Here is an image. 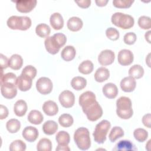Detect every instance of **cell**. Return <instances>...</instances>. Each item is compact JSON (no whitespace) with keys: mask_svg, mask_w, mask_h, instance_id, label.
<instances>
[{"mask_svg":"<svg viewBox=\"0 0 151 151\" xmlns=\"http://www.w3.org/2000/svg\"><path fill=\"white\" fill-rule=\"evenodd\" d=\"M79 104L88 120L91 122L97 120L103 115V109L92 91H87L82 93L79 97Z\"/></svg>","mask_w":151,"mask_h":151,"instance_id":"obj_1","label":"cell"},{"mask_svg":"<svg viewBox=\"0 0 151 151\" xmlns=\"http://www.w3.org/2000/svg\"><path fill=\"white\" fill-rule=\"evenodd\" d=\"M66 41V36L64 34L58 32L47 37L44 41V45L47 52L55 54L60 51L61 47L65 45Z\"/></svg>","mask_w":151,"mask_h":151,"instance_id":"obj_2","label":"cell"},{"mask_svg":"<svg viewBox=\"0 0 151 151\" xmlns=\"http://www.w3.org/2000/svg\"><path fill=\"white\" fill-rule=\"evenodd\" d=\"M132 101L125 96L119 97L116 101V113L122 119H129L133 114Z\"/></svg>","mask_w":151,"mask_h":151,"instance_id":"obj_3","label":"cell"},{"mask_svg":"<svg viewBox=\"0 0 151 151\" xmlns=\"http://www.w3.org/2000/svg\"><path fill=\"white\" fill-rule=\"evenodd\" d=\"M74 140L80 150H87L91 146L90 132L86 127H79L76 130L74 134Z\"/></svg>","mask_w":151,"mask_h":151,"instance_id":"obj_4","label":"cell"},{"mask_svg":"<svg viewBox=\"0 0 151 151\" xmlns=\"http://www.w3.org/2000/svg\"><path fill=\"white\" fill-rule=\"evenodd\" d=\"M8 27L12 29H19L25 31L31 25V19L26 16H11L6 22Z\"/></svg>","mask_w":151,"mask_h":151,"instance_id":"obj_5","label":"cell"},{"mask_svg":"<svg viewBox=\"0 0 151 151\" xmlns=\"http://www.w3.org/2000/svg\"><path fill=\"white\" fill-rule=\"evenodd\" d=\"M113 24L123 29L131 28L134 24V18L130 15L122 12H115L111 18Z\"/></svg>","mask_w":151,"mask_h":151,"instance_id":"obj_6","label":"cell"},{"mask_svg":"<svg viewBox=\"0 0 151 151\" xmlns=\"http://www.w3.org/2000/svg\"><path fill=\"white\" fill-rule=\"evenodd\" d=\"M110 127L111 124L108 120H103L99 123L93 133L94 141L99 144L103 143L106 140V136Z\"/></svg>","mask_w":151,"mask_h":151,"instance_id":"obj_7","label":"cell"},{"mask_svg":"<svg viewBox=\"0 0 151 151\" xmlns=\"http://www.w3.org/2000/svg\"><path fill=\"white\" fill-rule=\"evenodd\" d=\"M52 83L48 77H40L36 82V88L37 91L44 95L50 94L52 90Z\"/></svg>","mask_w":151,"mask_h":151,"instance_id":"obj_8","label":"cell"},{"mask_svg":"<svg viewBox=\"0 0 151 151\" xmlns=\"http://www.w3.org/2000/svg\"><path fill=\"white\" fill-rule=\"evenodd\" d=\"M61 106L65 108H70L73 106L75 102V96L73 92L69 90L62 91L58 97Z\"/></svg>","mask_w":151,"mask_h":151,"instance_id":"obj_9","label":"cell"},{"mask_svg":"<svg viewBox=\"0 0 151 151\" xmlns=\"http://www.w3.org/2000/svg\"><path fill=\"white\" fill-rule=\"evenodd\" d=\"M14 2L16 4V8L19 12L28 13L35 7L37 1L36 0H19L14 1Z\"/></svg>","mask_w":151,"mask_h":151,"instance_id":"obj_10","label":"cell"},{"mask_svg":"<svg viewBox=\"0 0 151 151\" xmlns=\"http://www.w3.org/2000/svg\"><path fill=\"white\" fill-rule=\"evenodd\" d=\"M17 84L8 83L1 84V92L3 97L8 99L14 98L17 94Z\"/></svg>","mask_w":151,"mask_h":151,"instance_id":"obj_11","label":"cell"},{"mask_svg":"<svg viewBox=\"0 0 151 151\" xmlns=\"http://www.w3.org/2000/svg\"><path fill=\"white\" fill-rule=\"evenodd\" d=\"M115 58L114 52L110 50H103L99 55V63L103 66L111 64Z\"/></svg>","mask_w":151,"mask_h":151,"instance_id":"obj_12","label":"cell"},{"mask_svg":"<svg viewBox=\"0 0 151 151\" xmlns=\"http://www.w3.org/2000/svg\"><path fill=\"white\" fill-rule=\"evenodd\" d=\"M117 59L118 62L120 65L123 66L129 65L133 61V54L129 50L123 49L119 52Z\"/></svg>","mask_w":151,"mask_h":151,"instance_id":"obj_13","label":"cell"},{"mask_svg":"<svg viewBox=\"0 0 151 151\" xmlns=\"http://www.w3.org/2000/svg\"><path fill=\"white\" fill-rule=\"evenodd\" d=\"M32 79L29 77L21 74L17 80V86L18 88L22 91H26L29 90L32 86Z\"/></svg>","mask_w":151,"mask_h":151,"instance_id":"obj_14","label":"cell"},{"mask_svg":"<svg viewBox=\"0 0 151 151\" xmlns=\"http://www.w3.org/2000/svg\"><path fill=\"white\" fill-rule=\"evenodd\" d=\"M38 130L33 126H27L22 131V135L23 137L29 142H33L36 140L38 137Z\"/></svg>","mask_w":151,"mask_h":151,"instance_id":"obj_15","label":"cell"},{"mask_svg":"<svg viewBox=\"0 0 151 151\" xmlns=\"http://www.w3.org/2000/svg\"><path fill=\"white\" fill-rule=\"evenodd\" d=\"M136 86V81L131 76L126 77L120 81V87L125 92L133 91Z\"/></svg>","mask_w":151,"mask_h":151,"instance_id":"obj_16","label":"cell"},{"mask_svg":"<svg viewBox=\"0 0 151 151\" xmlns=\"http://www.w3.org/2000/svg\"><path fill=\"white\" fill-rule=\"evenodd\" d=\"M42 110L45 114L52 116L57 114L58 111V107L55 102L52 100H48L44 103Z\"/></svg>","mask_w":151,"mask_h":151,"instance_id":"obj_17","label":"cell"},{"mask_svg":"<svg viewBox=\"0 0 151 151\" xmlns=\"http://www.w3.org/2000/svg\"><path fill=\"white\" fill-rule=\"evenodd\" d=\"M50 22L52 28L55 30L61 29L64 26L63 18L58 12H54L50 16Z\"/></svg>","mask_w":151,"mask_h":151,"instance_id":"obj_18","label":"cell"},{"mask_svg":"<svg viewBox=\"0 0 151 151\" xmlns=\"http://www.w3.org/2000/svg\"><path fill=\"white\" fill-rule=\"evenodd\" d=\"M103 93L107 98L114 99L118 94V88L114 84L109 83L103 87Z\"/></svg>","mask_w":151,"mask_h":151,"instance_id":"obj_19","label":"cell"},{"mask_svg":"<svg viewBox=\"0 0 151 151\" xmlns=\"http://www.w3.org/2000/svg\"><path fill=\"white\" fill-rule=\"evenodd\" d=\"M83 22L82 20L77 17H71L67 21V28L69 30L76 32L81 29L83 27Z\"/></svg>","mask_w":151,"mask_h":151,"instance_id":"obj_20","label":"cell"},{"mask_svg":"<svg viewBox=\"0 0 151 151\" xmlns=\"http://www.w3.org/2000/svg\"><path fill=\"white\" fill-rule=\"evenodd\" d=\"M113 150L118 151H131L136 150V148L130 140H120L116 144Z\"/></svg>","mask_w":151,"mask_h":151,"instance_id":"obj_21","label":"cell"},{"mask_svg":"<svg viewBox=\"0 0 151 151\" xmlns=\"http://www.w3.org/2000/svg\"><path fill=\"white\" fill-rule=\"evenodd\" d=\"M76 51L72 45H67L64 47L61 52V58L66 61H70L73 60L76 56Z\"/></svg>","mask_w":151,"mask_h":151,"instance_id":"obj_22","label":"cell"},{"mask_svg":"<svg viewBox=\"0 0 151 151\" xmlns=\"http://www.w3.org/2000/svg\"><path fill=\"white\" fill-rule=\"evenodd\" d=\"M28 106L27 103L23 100L17 101L14 106V111L15 115L18 117H22L25 114L27 111Z\"/></svg>","mask_w":151,"mask_h":151,"instance_id":"obj_23","label":"cell"},{"mask_svg":"<svg viewBox=\"0 0 151 151\" xmlns=\"http://www.w3.org/2000/svg\"><path fill=\"white\" fill-rule=\"evenodd\" d=\"M110 76L109 70L104 67L99 68L94 73V79L96 81L102 83L107 80Z\"/></svg>","mask_w":151,"mask_h":151,"instance_id":"obj_24","label":"cell"},{"mask_svg":"<svg viewBox=\"0 0 151 151\" xmlns=\"http://www.w3.org/2000/svg\"><path fill=\"white\" fill-rule=\"evenodd\" d=\"M43 120V115L40 111L37 110H31L28 115V120L34 124H40L42 122Z\"/></svg>","mask_w":151,"mask_h":151,"instance_id":"obj_25","label":"cell"},{"mask_svg":"<svg viewBox=\"0 0 151 151\" xmlns=\"http://www.w3.org/2000/svg\"><path fill=\"white\" fill-rule=\"evenodd\" d=\"M23 64V59L19 54H13L9 59V67L12 70L20 69Z\"/></svg>","mask_w":151,"mask_h":151,"instance_id":"obj_26","label":"cell"},{"mask_svg":"<svg viewBox=\"0 0 151 151\" xmlns=\"http://www.w3.org/2000/svg\"><path fill=\"white\" fill-rule=\"evenodd\" d=\"M58 129V124L54 120H48L42 125L43 132L47 135L54 134Z\"/></svg>","mask_w":151,"mask_h":151,"instance_id":"obj_27","label":"cell"},{"mask_svg":"<svg viewBox=\"0 0 151 151\" xmlns=\"http://www.w3.org/2000/svg\"><path fill=\"white\" fill-rule=\"evenodd\" d=\"M87 84V80L82 77L77 76L73 78L71 81V87L76 90H81L85 88Z\"/></svg>","mask_w":151,"mask_h":151,"instance_id":"obj_28","label":"cell"},{"mask_svg":"<svg viewBox=\"0 0 151 151\" xmlns=\"http://www.w3.org/2000/svg\"><path fill=\"white\" fill-rule=\"evenodd\" d=\"M35 32L38 36L41 38L48 37L51 32L50 27L46 24L41 23L37 25Z\"/></svg>","mask_w":151,"mask_h":151,"instance_id":"obj_29","label":"cell"},{"mask_svg":"<svg viewBox=\"0 0 151 151\" xmlns=\"http://www.w3.org/2000/svg\"><path fill=\"white\" fill-rule=\"evenodd\" d=\"M143 74L144 69L139 64L133 65L129 70V75L134 78H140L143 77Z\"/></svg>","mask_w":151,"mask_h":151,"instance_id":"obj_30","label":"cell"},{"mask_svg":"<svg viewBox=\"0 0 151 151\" xmlns=\"http://www.w3.org/2000/svg\"><path fill=\"white\" fill-rule=\"evenodd\" d=\"M7 130L11 133H17L21 127L20 122L16 119H12L9 120L6 124Z\"/></svg>","mask_w":151,"mask_h":151,"instance_id":"obj_31","label":"cell"},{"mask_svg":"<svg viewBox=\"0 0 151 151\" xmlns=\"http://www.w3.org/2000/svg\"><path fill=\"white\" fill-rule=\"evenodd\" d=\"M94 65L93 63L90 60L83 61L78 66V71L83 74H88L93 70Z\"/></svg>","mask_w":151,"mask_h":151,"instance_id":"obj_32","label":"cell"},{"mask_svg":"<svg viewBox=\"0 0 151 151\" xmlns=\"http://www.w3.org/2000/svg\"><path fill=\"white\" fill-rule=\"evenodd\" d=\"M37 149L38 151H51L52 149V143L47 138L40 139L37 143Z\"/></svg>","mask_w":151,"mask_h":151,"instance_id":"obj_33","label":"cell"},{"mask_svg":"<svg viewBox=\"0 0 151 151\" xmlns=\"http://www.w3.org/2000/svg\"><path fill=\"white\" fill-rule=\"evenodd\" d=\"M124 136L123 130L119 126H114L111 130L109 138L111 142H115L117 139L120 138Z\"/></svg>","mask_w":151,"mask_h":151,"instance_id":"obj_34","label":"cell"},{"mask_svg":"<svg viewBox=\"0 0 151 151\" xmlns=\"http://www.w3.org/2000/svg\"><path fill=\"white\" fill-rule=\"evenodd\" d=\"M73 118L72 116L69 114H63L58 118V122L60 124L64 127H68L73 124Z\"/></svg>","mask_w":151,"mask_h":151,"instance_id":"obj_35","label":"cell"},{"mask_svg":"<svg viewBox=\"0 0 151 151\" xmlns=\"http://www.w3.org/2000/svg\"><path fill=\"white\" fill-rule=\"evenodd\" d=\"M55 139L58 144L68 145L70 143V134L67 132L60 131L57 133Z\"/></svg>","mask_w":151,"mask_h":151,"instance_id":"obj_36","label":"cell"},{"mask_svg":"<svg viewBox=\"0 0 151 151\" xmlns=\"http://www.w3.org/2000/svg\"><path fill=\"white\" fill-rule=\"evenodd\" d=\"M133 136L137 141L143 142L148 137V132L144 129L137 128L134 130Z\"/></svg>","mask_w":151,"mask_h":151,"instance_id":"obj_37","label":"cell"},{"mask_svg":"<svg viewBox=\"0 0 151 151\" xmlns=\"http://www.w3.org/2000/svg\"><path fill=\"white\" fill-rule=\"evenodd\" d=\"M27 147L26 144L21 140H15L13 141L9 146L11 151H24Z\"/></svg>","mask_w":151,"mask_h":151,"instance_id":"obj_38","label":"cell"},{"mask_svg":"<svg viewBox=\"0 0 151 151\" xmlns=\"http://www.w3.org/2000/svg\"><path fill=\"white\" fill-rule=\"evenodd\" d=\"M17 77L13 73H8L1 76V84L3 83H8L17 84Z\"/></svg>","mask_w":151,"mask_h":151,"instance_id":"obj_39","label":"cell"},{"mask_svg":"<svg viewBox=\"0 0 151 151\" xmlns=\"http://www.w3.org/2000/svg\"><path fill=\"white\" fill-rule=\"evenodd\" d=\"M138 25L143 29H149L151 28L150 18L147 16H141L138 19Z\"/></svg>","mask_w":151,"mask_h":151,"instance_id":"obj_40","label":"cell"},{"mask_svg":"<svg viewBox=\"0 0 151 151\" xmlns=\"http://www.w3.org/2000/svg\"><path fill=\"white\" fill-rule=\"evenodd\" d=\"M134 1L132 0H114L113 5L118 8H128L131 6Z\"/></svg>","mask_w":151,"mask_h":151,"instance_id":"obj_41","label":"cell"},{"mask_svg":"<svg viewBox=\"0 0 151 151\" xmlns=\"http://www.w3.org/2000/svg\"><path fill=\"white\" fill-rule=\"evenodd\" d=\"M21 74L29 77L31 79H33L37 75V69L34 66L28 65L24 68Z\"/></svg>","mask_w":151,"mask_h":151,"instance_id":"obj_42","label":"cell"},{"mask_svg":"<svg viewBox=\"0 0 151 151\" xmlns=\"http://www.w3.org/2000/svg\"><path fill=\"white\" fill-rule=\"evenodd\" d=\"M106 35L109 39L112 41H116L119 38V32L118 30L113 27L108 28L106 29Z\"/></svg>","mask_w":151,"mask_h":151,"instance_id":"obj_43","label":"cell"},{"mask_svg":"<svg viewBox=\"0 0 151 151\" xmlns=\"http://www.w3.org/2000/svg\"><path fill=\"white\" fill-rule=\"evenodd\" d=\"M137 39V37L135 33L133 32H129L126 33L123 37V41L125 44L127 45L133 44Z\"/></svg>","mask_w":151,"mask_h":151,"instance_id":"obj_44","label":"cell"},{"mask_svg":"<svg viewBox=\"0 0 151 151\" xmlns=\"http://www.w3.org/2000/svg\"><path fill=\"white\" fill-rule=\"evenodd\" d=\"M0 64L1 70L5 69L9 67V60L8 58L2 54H0Z\"/></svg>","mask_w":151,"mask_h":151,"instance_id":"obj_45","label":"cell"},{"mask_svg":"<svg viewBox=\"0 0 151 151\" xmlns=\"http://www.w3.org/2000/svg\"><path fill=\"white\" fill-rule=\"evenodd\" d=\"M8 115V110L5 106L0 105V119L3 120L7 117Z\"/></svg>","mask_w":151,"mask_h":151,"instance_id":"obj_46","label":"cell"},{"mask_svg":"<svg viewBox=\"0 0 151 151\" xmlns=\"http://www.w3.org/2000/svg\"><path fill=\"white\" fill-rule=\"evenodd\" d=\"M75 2L78 5V6L82 8H87L90 6L91 4L90 0H80V1H75Z\"/></svg>","mask_w":151,"mask_h":151,"instance_id":"obj_47","label":"cell"},{"mask_svg":"<svg viewBox=\"0 0 151 151\" xmlns=\"http://www.w3.org/2000/svg\"><path fill=\"white\" fill-rule=\"evenodd\" d=\"M150 120H151V115L150 113H147L145 114L142 117V122L144 126L148 128H150Z\"/></svg>","mask_w":151,"mask_h":151,"instance_id":"obj_48","label":"cell"},{"mask_svg":"<svg viewBox=\"0 0 151 151\" xmlns=\"http://www.w3.org/2000/svg\"><path fill=\"white\" fill-rule=\"evenodd\" d=\"M56 151H70V149L68 147V145H62L58 144L57 147L55 149Z\"/></svg>","mask_w":151,"mask_h":151,"instance_id":"obj_49","label":"cell"},{"mask_svg":"<svg viewBox=\"0 0 151 151\" xmlns=\"http://www.w3.org/2000/svg\"><path fill=\"white\" fill-rule=\"evenodd\" d=\"M108 2H109L108 0H96V1H95V2L97 4V5L99 6H106Z\"/></svg>","mask_w":151,"mask_h":151,"instance_id":"obj_50","label":"cell"},{"mask_svg":"<svg viewBox=\"0 0 151 151\" xmlns=\"http://www.w3.org/2000/svg\"><path fill=\"white\" fill-rule=\"evenodd\" d=\"M150 33H151V31H149L146 32L145 33V39H146V40L149 43H150Z\"/></svg>","mask_w":151,"mask_h":151,"instance_id":"obj_51","label":"cell"},{"mask_svg":"<svg viewBox=\"0 0 151 151\" xmlns=\"http://www.w3.org/2000/svg\"><path fill=\"white\" fill-rule=\"evenodd\" d=\"M150 140H149V141H148V143H147V145H146V149L147 150V148H148V147H150Z\"/></svg>","mask_w":151,"mask_h":151,"instance_id":"obj_52","label":"cell"}]
</instances>
